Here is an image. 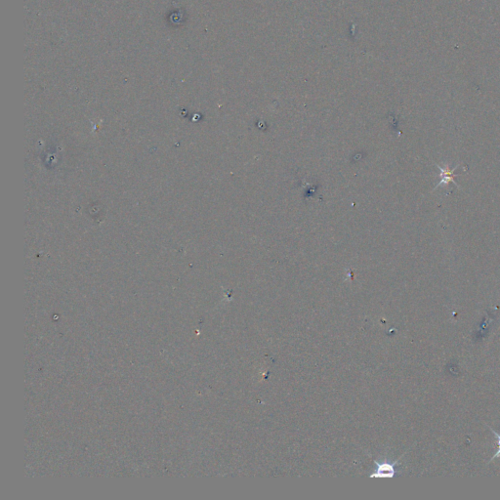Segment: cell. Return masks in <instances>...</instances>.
I'll return each instance as SVG.
<instances>
[{
  "instance_id": "6da1fadb",
  "label": "cell",
  "mask_w": 500,
  "mask_h": 500,
  "mask_svg": "<svg viewBox=\"0 0 500 500\" xmlns=\"http://www.w3.org/2000/svg\"><path fill=\"white\" fill-rule=\"evenodd\" d=\"M436 167H438V168L441 170V178H442V179H441V181L439 182V184H437V186H436V188H435V189H437V188H439V187H441V186H445H445H447L450 182H453V184L457 186V184L454 182V180H453V179H454V177H455V176H457V175H455V174H454V171L458 169L459 166H457V167H455L454 168H449V167H447V166H445V167H441V166H439V165H436Z\"/></svg>"
},
{
  "instance_id": "7a4b0ae2",
  "label": "cell",
  "mask_w": 500,
  "mask_h": 500,
  "mask_svg": "<svg viewBox=\"0 0 500 500\" xmlns=\"http://www.w3.org/2000/svg\"><path fill=\"white\" fill-rule=\"evenodd\" d=\"M398 462L394 463H384V464H378V471L377 476L381 478H392L396 474L395 466Z\"/></svg>"
},
{
  "instance_id": "3957f363",
  "label": "cell",
  "mask_w": 500,
  "mask_h": 500,
  "mask_svg": "<svg viewBox=\"0 0 500 500\" xmlns=\"http://www.w3.org/2000/svg\"><path fill=\"white\" fill-rule=\"evenodd\" d=\"M490 429H491V431H492V432L496 435V437H497V439H498V445H499V448H498V451H497V452L493 455V457L491 458V460L489 461V463H490V462H492L493 460H495L496 458H499V457H500V435L499 433H497V432H496L493 428H491V427H490Z\"/></svg>"
}]
</instances>
